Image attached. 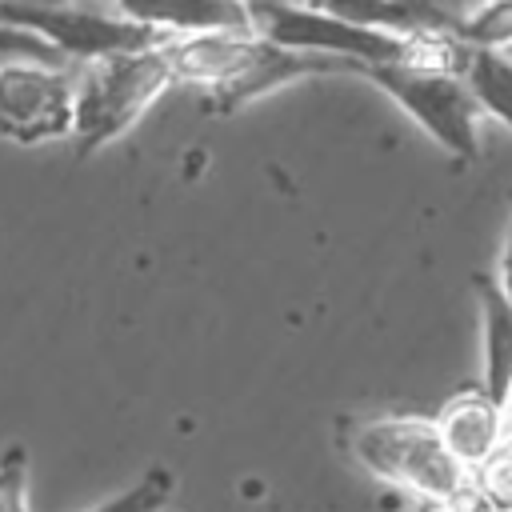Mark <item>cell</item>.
Instances as JSON below:
<instances>
[{"instance_id":"cell-1","label":"cell","mask_w":512,"mask_h":512,"mask_svg":"<svg viewBox=\"0 0 512 512\" xmlns=\"http://www.w3.org/2000/svg\"><path fill=\"white\" fill-rule=\"evenodd\" d=\"M168 60L176 68V80L204 88L216 96L220 112H236L240 104L284 88L304 76H328L344 72V64L312 52L284 48L268 40L256 28H220V32H192L168 40Z\"/></svg>"},{"instance_id":"cell-2","label":"cell","mask_w":512,"mask_h":512,"mask_svg":"<svg viewBox=\"0 0 512 512\" xmlns=\"http://www.w3.org/2000/svg\"><path fill=\"white\" fill-rule=\"evenodd\" d=\"M348 452L376 480H388L436 508H460L476 496V472L448 448L436 420L372 416L348 428Z\"/></svg>"},{"instance_id":"cell-3","label":"cell","mask_w":512,"mask_h":512,"mask_svg":"<svg viewBox=\"0 0 512 512\" xmlns=\"http://www.w3.org/2000/svg\"><path fill=\"white\" fill-rule=\"evenodd\" d=\"M172 84L176 68L168 60V40L76 64V156H92L96 148L120 140Z\"/></svg>"},{"instance_id":"cell-4","label":"cell","mask_w":512,"mask_h":512,"mask_svg":"<svg viewBox=\"0 0 512 512\" xmlns=\"http://www.w3.org/2000/svg\"><path fill=\"white\" fill-rule=\"evenodd\" d=\"M356 76L376 84L392 104H400L444 152L472 164L480 156V100L460 68L440 64H360Z\"/></svg>"},{"instance_id":"cell-5","label":"cell","mask_w":512,"mask_h":512,"mask_svg":"<svg viewBox=\"0 0 512 512\" xmlns=\"http://www.w3.org/2000/svg\"><path fill=\"white\" fill-rule=\"evenodd\" d=\"M0 24L36 32L72 64H92L116 52H136L168 40L164 32L124 12H100L84 0H0Z\"/></svg>"},{"instance_id":"cell-6","label":"cell","mask_w":512,"mask_h":512,"mask_svg":"<svg viewBox=\"0 0 512 512\" xmlns=\"http://www.w3.org/2000/svg\"><path fill=\"white\" fill-rule=\"evenodd\" d=\"M76 132V68L0 60V140L48 144Z\"/></svg>"},{"instance_id":"cell-7","label":"cell","mask_w":512,"mask_h":512,"mask_svg":"<svg viewBox=\"0 0 512 512\" xmlns=\"http://www.w3.org/2000/svg\"><path fill=\"white\" fill-rule=\"evenodd\" d=\"M436 424H440L448 448H452L472 472H480V468L496 456V448H500V440H504L508 412H504L484 388H468V392L452 396V400L440 408Z\"/></svg>"},{"instance_id":"cell-8","label":"cell","mask_w":512,"mask_h":512,"mask_svg":"<svg viewBox=\"0 0 512 512\" xmlns=\"http://www.w3.org/2000/svg\"><path fill=\"white\" fill-rule=\"evenodd\" d=\"M116 12L172 36L220 32V28H256L248 0H112Z\"/></svg>"},{"instance_id":"cell-9","label":"cell","mask_w":512,"mask_h":512,"mask_svg":"<svg viewBox=\"0 0 512 512\" xmlns=\"http://www.w3.org/2000/svg\"><path fill=\"white\" fill-rule=\"evenodd\" d=\"M480 316H484V380L480 388L508 412L512 404V308L488 276H476Z\"/></svg>"},{"instance_id":"cell-10","label":"cell","mask_w":512,"mask_h":512,"mask_svg":"<svg viewBox=\"0 0 512 512\" xmlns=\"http://www.w3.org/2000/svg\"><path fill=\"white\" fill-rule=\"evenodd\" d=\"M464 76L480 108L504 128H512V56L500 48H472Z\"/></svg>"},{"instance_id":"cell-11","label":"cell","mask_w":512,"mask_h":512,"mask_svg":"<svg viewBox=\"0 0 512 512\" xmlns=\"http://www.w3.org/2000/svg\"><path fill=\"white\" fill-rule=\"evenodd\" d=\"M460 44L468 48H508L512 44V0H484L468 16H460Z\"/></svg>"},{"instance_id":"cell-12","label":"cell","mask_w":512,"mask_h":512,"mask_svg":"<svg viewBox=\"0 0 512 512\" xmlns=\"http://www.w3.org/2000/svg\"><path fill=\"white\" fill-rule=\"evenodd\" d=\"M172 492H176V472L164 468V464H156V468H148L132 488L116 492L112 500H104V504L92 508V512H164L168 500H172Z\"/></svg>"},{"instance_id":"cell-13","label":"cell","mask_w":512,"mask_h":512,"mask_svg":"<svg viewBox=\"0 0 512 512\" xmlns=\"http://www.w3.org/2000/svg\"><path fill=\"white\" fill-rule=\"evenodd\" d=\"M28 484H32V456L16 440L0 452V512H28Z\"/></svg>"},{"instance_id":"cell-14","label":"cell","mask_w":512,"mask_h":512,"mask_svg":"<svg viewBox=\"0 0 512 512\" xmlns=\"http://www.w3.org/2000/svg\"><path fill=\"white\" fill-rule=\"evenodd\" d=\"M0 60H44V64H60V68H76L64 52H56L48 40H40L36 32L0 24Z\"/></svg>"},{"instance_id":"cell-15","label":"cell","mask_w":512,"mask_h":512,"mask_svg":"<svg viewBox=\"0 0 512 512\" xmlns=\"http://www.w3.org/2000/svg\"><path fill=\"white\" fill-rule=\"evenodd\" d=\"M500 292H504V300H508V308H512V220H508V236H504V252H500Z\"/></svg>"},{"instance_id":"cell-16","label":"cell","mask_w":512,"mask_h":512,"mask_svg":"<svg viewBox=\"0 0 512 512\" xmlns=\"http://www.w3.org/2000/svg\"><path fill=\"white\" fill-rule=\"evenodd\" d=\"M440 8H448V12H456V16H468L472 8H480L484 0H436Z\"/></svg>"}]
</instances>
